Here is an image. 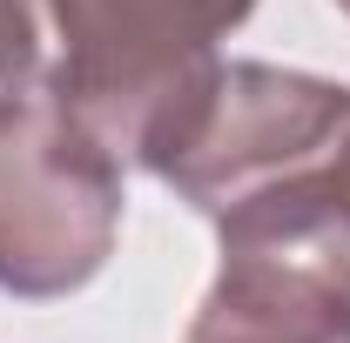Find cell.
Returning <instances> with one entry per match:
<instances>
[{
  "label": "cell",
  "instance_id": "cell-1",
  "mask_svg": "<svg viewBox=\"0 0 350 343\" xmlns=\"http://www.w3.org/2000/svg\"><path fill=\"white\" fill-rule=\"evenodd\" d=\"M350 141V87L269 61H209L142 135V169L189 209L229 222L304 195Z\"/></svg>",
  "mask_w": 350,
  "mask_h": 343
},
{
  "label": "cell",
  "instance_id": "cell-2",
  "mask_svg": "<svg viewBox=\"0 0 350 343\" xmlns=\"http://www.w3.org/2000/svg\"><path fill=\"white\" fill-rule=\"evenodd\" d=\"M122 155L81 128L54 87L0 115V290L68 297L101 276L122 236Z\"/></svg>",
  "mask_w": 350,
  "mask_h": 343
},
{
  "label": "cell",
  "instance_id": "cell-3",
  "mask_svg": "<svg viewBox=\"0 0 350 343\" xmlns=\"http://www.w3.org/2000/svg\"><path fill=\"white\" fill-rule=\"evenodd\" d=\"M61 54L47 68L54 101L94 128L122 162L209 61L216 41L250 20L256 0H41Z\"/></svg>",
  "mask_w": 350,
  "mask_h": 343
},
{
  "label": "cell",
  "instance_id": "cell-4",
  "mask_svg": "<svg viewBox=\"0 0 350 343\" xmlns=\"http://www.w3.org/2000/svg\"><path fill=\"white\" fill-rule=\"evenodd\" d=\"M222 269L182 343H350V229L310 195L216 222Z\"/></svg>",
  "mask_w": 350,
  "mask_h": 343
},
{
  "label": "cell",
  "instance_id": "cell-5",
  "mask_svg": "<svg viewBox=\"0 0 350 343\" xmlns=\"http://www.w3.org/2000/svg\"><path fill=\"white\" fill-rule=\"evenodd\" d=\"M47 81L41 61V0H0V115Z\"/></svg>",
  "mask_w": 350,
  "mask_h": 343
},
{
  "label": "cell",
  "instance_id": "cell-6",
  "mask_svg": "<svg viewBox=\"0 0 350 343\" xmlns=\"http://www.w3.org/2000/svg\"><path fill=\"white\" fill-rule=\"evenodd\" d=\"M304 195H310V202H323V209H330V215H337V222L350 229V141L337 148V162H330V169L317 175V182H310Z\"/></svg>",
  "mask_w": 350,
  "mask_h": 343
},
{
  "label": "cell",
  "instance_id": "cell-7",
  "mask_svg": "<svg viewBox=\"0 0 350 343\" xmlns=\"http://www.w3.org/2000/svg\"><path fill=\"white\" fill-rule=\"evenodd\" d=\"M337 7H344V14H350V0H337Z\"/></svg>",
  "mask_w": 350,
  "mask_h": 343
}]
</instances>
